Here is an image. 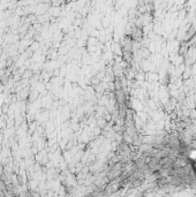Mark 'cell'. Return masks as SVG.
<instances>
[{"label": "cell", "instance_id": "cell-1", "mask_svg": "<svg viewBox=\"0 0 196 197\" xmlns=\"http://www.w3.org/2000/svg\"><path fill=\"white\" fill-rule=\"evenodd\" d=\"M190 158H192V160H193V165H194V168H195L196 171V151L190 154Z\"/></svg>", "mask_w": 196, "mask_h": 197}]
</instances>
